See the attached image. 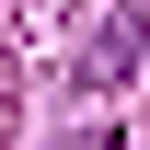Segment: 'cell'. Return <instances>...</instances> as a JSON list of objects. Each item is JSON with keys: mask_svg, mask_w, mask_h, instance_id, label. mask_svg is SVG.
<instances>
[{"mask_svg": "<svg viewBox=\"0 0 150 150\" xmlns=\"http://www.w3.org/2000/svg\"><path fill=\"white\" fill-rule=\"evenodd\" d=\"M139 46H150V0H127V12H115V35L93 46V81H115V69H127Z\"/></svg>", "mask_w": 150, "mask_h": 150, "instance_id": "6da1fadb", "label": "cell"}, {"mask_svg": "<svg viewBox=\"0 0 150 150\" xmlns=\"http://www.w3.org/2000/svg\"><path fill=\"white\" fill-rule=\"evenodd\" d=\"M81 150H127V139H81Z\"/></svg>", "mask_w": 150, "mask_h": 150, "instance_id": "7a4b0ae2", "label": "cell"}]
</instances>
